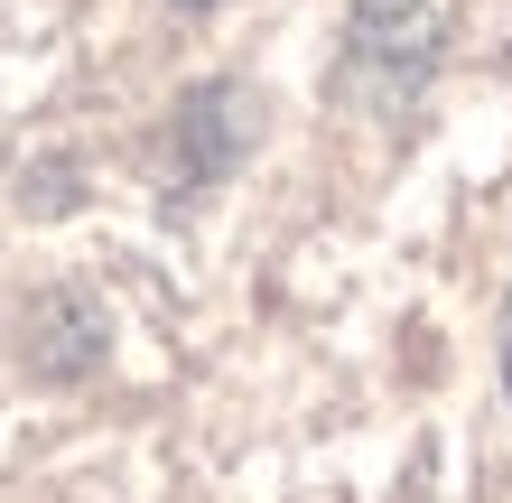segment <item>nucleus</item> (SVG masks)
Listing matches in <instances>:
<instances>
[{"mask_svg":"<svg viewBox=\"0 0 512 503\" xmlns=\"http://www.w3.org/2000/svg\"><path fill=\"white\" fill-rule=\"evenodd\" d=\"M503 392H512V317H503Z\"/></svg>","mask_w":512,"mask_h":503,"instance_id":"2","label":"nucleus"},{"mask_svg":"<svg viewBox=\"0 0 512 503\" xmlns=\"http://www.w3.org/2000/svg\"><path fill=\"white\" fill-rule=\"evenodd\" d=\"M419 19H429V0H354V28H364L373 47H410Z\"/></svg>","mask_w":512,"mask_h":503,"instance_id":"1","label":"nucleus"},{"mask_svg":"<svg viewBox=\"0 0 512 503\" xmlns=\"http://www.w3.org/2000/svg\"><path fill=\"white\" fill-rule=\"evenodd\" d=\"M177 10H215V0H177Z\"/></svg>","mask_w":512,"mask_h":503,"instance_id":"3","label":"nucleus"}]
</instances>
